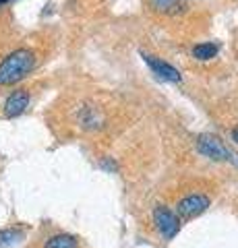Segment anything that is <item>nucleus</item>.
<instances>
[{
  "mask_svg": "<svg viewBox=\"0 0 238 248\" xmlns=\"http://www.w3.org/2000/svg\"><path fill=\"white\" fill-rule=\"evenodd\" d=\"M35 66V54L27 48L15 50L0 62V85H15L32 73Z\"/></svg>",
  "mask_w": 238,
  "mask_h": 248,
  "instance_id": "1",
  "label": "nucleus"
},
{
  "mask_svg": "<svg viewBox=\"0 0 238 248\" xmlns=\"http://www.w3.org/2000/svg\"><path fill=\"white\" fill-rule=\"evenodd\" d=\"M197 149L201 151L205 157H211L216 161H230L232 166L238 168V153L230 151L228 147L222 143V139L216 135H201L197 141Z\"/></svg>",
  "mask_w": 238,
  "mask_h": 248,
  "instance_id": "2",
  "label": "nucleus"
},
{
  "mask_svg": "<svg viewBox=\"0 0 238 248\" xmlns=\"http://www.w3.org/2000/svg\"><path fill=\"white\" fill-rule=\"evenodd\" d=\"M153 221H156L158 230L162 232L168 240H172L180 230L178 217H176L168 207H156V211H153Z\"/></svg>",
  "mask_w": 238,
  "mask_h": 248,
  "instance_id": "3",
  "label": "nucleus"
},
{
  "mask_svg": "<svg viewBox=\"0 0 238 248\" xmlns=\"http://www.w3.org/2000/svg\"><path fill=\"white\" fill-rule=\"evenodd\" d=\"M141 56H143V60L149 64L151 71L156 73L158 79L168 81V83H180V81H182L180 73L176 71V68H174L172 64H168L166 60H162V58H156V56H149V54H143V52H141Z\"/></svg>",
  "mask_w": 238,
  "mask_h": 248,
  "instance_id": "4",
  "label": "nucleus"
},
{
  "mask_svg": "<svg viewBox=\"0 0 238 248\" xmlns=\"http://www.w3.org/2000/svg\"><path fill=\"white\" fill-rule=\"evenodd\" d=\"M207 207H209V197H205V195H189L178 203V213L182 217H187V219H190V217L201 215Z\"/></svg>",
  "mask_w": 238,
  "mask_h": 248,
  "instance_id": "5",
  "label": "nucleus"
},
{
  "mask_svg": "<svg viewBox=\"0 0 238 248\" xmlns=\"http://www.w3.org/2000/svg\"><path fill=\"white\" fill-rule=\"evenodd\" d=\"M27 106H29V93L25 89L13 91L4 102V116L6 118H17V116H21L27 110Z\"/></svg>",
  "mask_w": 238,
  "mask_h": 248,
  "instance_id": "6",
  "label": "nucleus"
},
{
  "mask_svg": "<svg viewBox=\"0 0 238 248\" xmlns=\"http://www.w3.org/2000/svg\"><path fill=\"white\" fill-rule=\"evenodd\" d=\"M77 238L71 234H56L46 240V246L44 248H77Z\"/></svg>",
  "mask_w": 238,
  "mask_h": 248,
  "instance_id": "7",
  "label": "nucleus"
},
{
  "mask_svg": "<svg viewBox=\"0 0 238 248\" xmlns=\"http://www.w3.org/2000/svg\"><path fill=\"white\" fill-rule=\"evenodd\" d=\"M218 52H220L218 44H197L193 48V56L197 60H209V58H216Z\"/></svg>",
  "mask_w": 238,
  "mask_h": 248,
  "instance_id": "8",
  "label": "nucleus"
},
{
  "mask_svg": "<svg viewBox=\"0 0 238 248\" xmlns=\"http://www.w3.org/2000/svg\"><path fill=\"white\" fill-rule=\"evenodd\" d=\"M21 238H23V232H19V230H2L0 232V248L17 244Z\"/></svg>",
  "mask_w": 238,
  "mask_h": 248,
  "instance_id": "9",
  "label": "nucleus"
},
{
  "mask_svg": "<svg viewBox=\"0 0 238 248\" xmlns=\"http://www.w3.org/2000/svg\"><path fill=\"white\" fill-rule=\"evenodd\" d=\"M102 168H104V170H112V172H116V170H118V166L114 164L112 159H110V161H108V159H104V161H102Z\"/></svg>",
  "mask_w": 238,
  "mask_h": 248,
  "instance_id": "10",
  "label": "nucleus"
},
{
  "mask_svg": "<svg viewBox=\"0 0 238 248\" xmlns=\"http://www.w3.org/2000/svg\"><path fill=\"white\" fill-rule=\"evenodd\" d=\"M232 141L238 145V128H234V130H232Z\"/></svg>",
  "mask_w": 238,
  "mask_h": 248,
  "instance_id": "11",
  "label": "nucleus"
},
{
  "mask_svg": "<svg viewBox=\"0 0 238 248\" xmlns=\"http://www.w3.org/2000/svg\"><path fill=\"white\" fill-rule=\"evenodd\" d=\"M6 2H11V0H0V6H2V4H6Z\"/></svg>",
  "mask_w": 238,
  "mask_h": 248,
  "instance_id": "12",
  "label": "nucleus"
}]
</instances>
